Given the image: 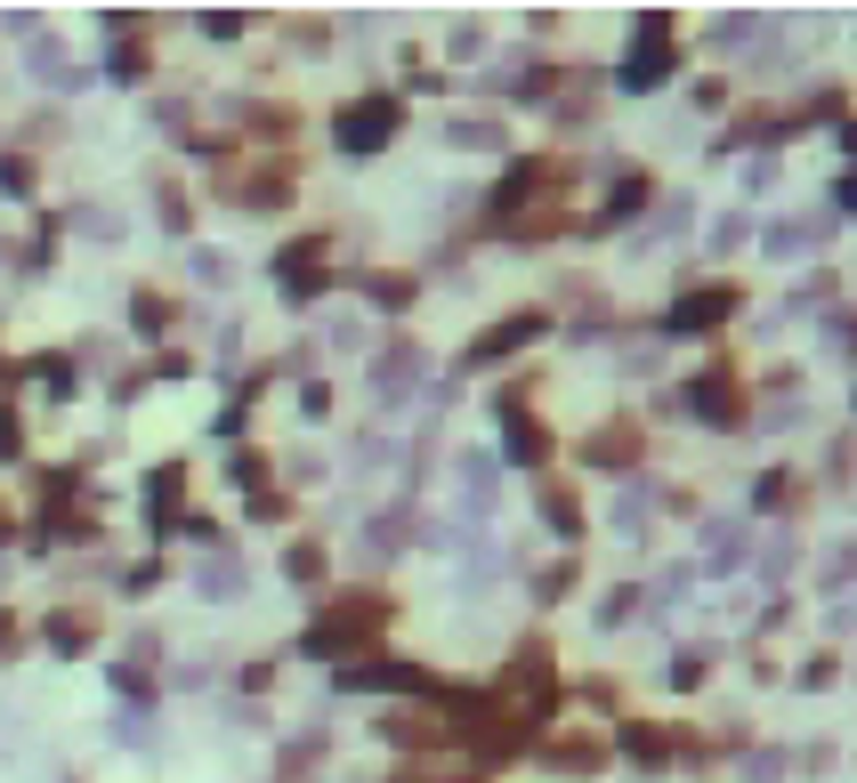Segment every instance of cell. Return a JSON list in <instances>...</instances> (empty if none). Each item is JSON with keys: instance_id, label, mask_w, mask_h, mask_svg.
I'll return each instance as SVG.
<instances>
[{"instance_id": "obj_16", "label": "cell", "mask_w": 857, "mask_h": 783, "mask_svg": "<svg viewBox=\"0 0 857 783\" xmlns=\"http://www.w3.org/2000/svg\"><path fill=\"white\" fill-rule=\"evenodd\" d=\"M535 518H542V533H550V542H566V549H575L583 542V533H590V518H583V493L575 485H535Z\"/></svg>"}, {"instance_id": "obj_10", "label": "cell", "mask_w": 857, "mask_h": 783, "mask_svg": "<svg viewBox=\"0 0 857 783\" xmlns=\"http://www.w3.org/2000/svg\"><path fill=\"white\" fill-rule=\"evenodd\" d=\"M744 558H752V525L744 518H704L696 525V558H688V566H696V582H728Z\"/></svg>"}, {"instance_id": "obj_40", "label": "cell", "mask_w": 857, "mask_h": 783, "mask_svg": "<svg viewBox=\"0 0 857 783\" xmlns=\"http://www.w3.org/2000/svg\"><path fill=\"white\" fill-rule=\"evenodd\" d=\"M292 412H300V420H332V380H300V396H292Z\"/></svg>"}, {"instance_id": "obj_42", "label": "cell", "mask_w": 857, "mask_h": 783, "mask_svg": "<svg viewBox=\"0 0 857 783\" xmlns=\"http://www.w3.org/2000/svg\"><path fill=\"white\" fill-rule=\"evenodd\" d=\"M818 347H825L833 364H849V307H833V316L818 323Z\"/></svg>"}, {"instance_id": "obj_1", "label": "cell", "mask_w": 857, "mask_h": 783, "mask_svg": "<svg viewBox=\"0 0 857 783\" xmlns=\"http://www.w3.org/2000/svg\"><path fill=\"white\" fill-rule=\"evenodd\" d=\"M389 614H397L389 590H324V614L300 630V654L308 663H349V654H364L389 630Z\"/></svg>"}, {"instance_id": "obj_47", "label": "cell", "mask_w": 857, "mask_h": 783, "mask_svg": "<svg viewBox=\"0 0 857 783\" xmlns=\"http://www.w3.org/2000/svg\"><path fill=\"white\" fill-rule=\"evenodd\" d=\"M16 452H25V428H16V404L0 396V461H16Z\"/></svg>"}, {"instance_id": "obj_32", "label": "cell", "mask_w": 857, "mask_h": 783, "mask_svg": "<svg viewBox=\"0 0 857 783\" xmlns=\"http://www.w3.org/2000/svg\"><path fill=\"white\" fill-rule=\"evenodd\" d=\"M106 73H121V90H138V81L154 73V49H146V40H114V49H106Z\"/></svg>"}, {"instance_id": "obj_20", "label": "cell", "mask_w": 857, "mask_h": 783, "mask_svg": "<svg viewBox=\"0 0 857 783\" xmlns=\"http://www.w3.org/2000/svg\"><path fill=\"white\" fill-rule=\"evenodd\" d=\"M364 307H380V316H404V307L421 299V275H404V266H373V275H356Z\"/></svg>"}, {"instance_id": "obj_33", "label": "cell", "mask_w": 857, "mask_h": 783, "mask_svg": "<svg viewBox=\"0 0 857 783\" xmlns=\"http://www.w3.org/2000/svg\"><path fill=\"white\" fill-rule=\"evenodd\" d=\"M793 687H801V695H825V687H842V646H825V654H801Z\"/></svg>"}, {"instance_id": "obj_11", "label": "cell", "mask_w": 857, "mask_h": 783, "mask_svg": "<svg viewBox=\"0 0 857 783\" xmlns=\"http://www.w3.org/2000/svg\"><path fill=\"white\" fill-rule=\"evenodd\" d=\"M349 549H356V566H389V558H404V549H413V509H404V501H389V509H364Z\"/></svg>"}, {"instance_id": "obj_37", "label": "cell", "mask_w": 857, "mask_h": 783, "mask_svg": "<svg viewBox=\"0 0 857 783\" xmlns=\"http://www.w3.org/2000/svg\"><path fill=\"white\" fill-rule=\"evenodd\" d=\"M785 768H793V751H777V744H761V751H752V759H744L737 775H744V783H785Z\"/></svg>"}, {"instance_id": "obj_43", "label": "cell", "mask_w": 857, "mask_h": 783, "mask_svg": "<svg viewBox=\"0 0 857 783\" xmlns=\"http://www.w3.org/2000/svg\"><path fill=\"white\" fill-rule=\"evenodd\" d=\"M485 40H494V33H485V25H445V57H478Z\"/></svg>"}, {"instance_id": "obj_24", "label": "cell", "mask_w": 857, "mask_h": 783, "mask_svg": "<svg viewBox=\"0 0 857 783\" xmlns=\"http://www.w3.org/2000/svg\"><path fill=\"white\" fill-rule=\"evenodd\" d=\"M154 226L171 242H187L195 235V202H187V187H171V178H154Z\"/></svg>"}, {"instance_id": "obj_49", "label": "cell", "mask_w": 857, "mask_h": 783, "mask_svg": "<svg viewBox=\"0 0 857 783\" xmlns=\"http://www.w3.org/2000/svg\"><path fill=\"white\" fill-rule=\"evenodd\" d=\"M275 518H292V501H283V493H259V501H251V525H275Z\"/></svg>"}, {"instance_id": "obj_18", "label": "cell", "mask_w": 857, "mask_h": 783, "mask_svg": "<svg viewBox=\"0 0 857 783\" xmlns=\"http://www.w3.org/2000/svg\"><path fill=\"white\" fill-rule=\"evenodd\" d=\"M688 226H696V194H656V218H639L631 251H664V242H680Z\"/></svg>"}, {"instance_id": "obj_52", "label": "cell", "mask_w": 857, "mask_h": 783, "mask_svg": "<svg viewBox=\"0 0 857 783\" xmlns=\"http://www.w3.org/2000/svg\"><path fill=\"white\" fill-rule=\"evenodd\" d=\"M0 33H16V40H33V33H40V16H33V9H9V16H0Z\"/></svg>"}, {"instance_id": "obj_15", "label": "cell", "mask_w": 857, "mask_h": 783, "mask_svg": "<svg viewBox=\"0 0 857 783\" xmlns=\"http://www.w3.org/2000/svg\"><path fill=\"white\" fill-rule=\"evenodd\" d=\"M178 501H187V461H154L146 468V533H154V542H171Z\"/></svg>"}, {"instance_id": "obj_9", "label": "cell", "mask_w": 857, "mask_h": 783, "mask_svg": "<svg viewBox=\"0 0 857 783\" xmlns=\"http://www.w3.org/2000/svg\"><path fill=\"white\" fill-rule=\"evenodd\" d=\"M647 211H656V178L631 162V170L607 178V194H599V211L583 218V235H623V226H639Z\"/></svg>"}, {"instance_id": "obj_26", "label": "cell", "mask_w": 857, "mask_h": 783, "mask_svg": "<svg viewBox=\"0 0 857 783\" xmlns=\"http://www.w3.org/2000/svg\"><path fill=\"white\" fill-rule=\"evenodd\" d=\"M171 323H178V307H171V299H162V292H154V283H146V292H130V332H138V340H146V347H154L162 332H171Z\"/></svg>"}, {"instance_id": "obj_5", "label": "cell", "mask_w": 857, "mask_h": 783, "mask_svg": "<svg viewBox=\"0 0 857 783\" xmlns=\"http://www.w3.org/2000/svg\"><path fill=\"white\" fill-rule=\"evenodd\" d=\"M340 695H437V671H421L413 654L364 646V654L340 663Z\"/></svg>"}, {"instance_id": "obj_25", "label": "cell", "mask_w": 857, "mask_h": 783, "mask_svg": "<svg viewBox=\"0 0 857 783\" xmlns=\"http://www.w3.org/2000/svg\"><path fill=\"white\" fill-rule=\"evenodd\" d=\"M316 340L332 347V356H364V347H373V332H364V316H356V307H332V316L316 323Z\"/></svg>"}, {"instance_id": "obj_29", "label": "cell", "mask_w": 857, "mask_h": 783, "mask_svg": "<svg viewBox=\"0 0 857 783\" xmlns=\"http://www.w3.org/2000/svg\"><path fill=\"white\" fill-rule=\"evenodd\" d=\"M583 590V566L575 558H559V566H542L535 582H526V597H535V606H566V597Z\"/></svg>"}, {"instance_id": "obj_6", "label": "cell", "mask_w": 857, "mask_h": 783, "mask_svg": "<svg viewBox=\"0 0 857 783\" xmlns=\"http://www.w3.org/2000/svg\"><path fill=\"white\" fill-rule=\"evenodd\" d=\"M485 412H494V437H502L494 461H502V468H526V477H542V461H550V428L526 412V396H518V388H494V404H485Z\"/></svg>"}, {"instance_id": "obj_38", "label": "cell", "mask_w": 857, "mask_h": 783, "mask_svg": "<svg viewBox=\"0 0 857 783\" xmlns=\"http://www.w3.org/2000/svg\"><path fill=\"white\" fill-rule=\"evenodd\" d=\"M243 33H251V16H243V9H202V40L227 49V40H243Z\"/></svg>"}, {"instance_id": "obj_45", "label": "cell", "mask_w": 857, "mask_h": 783, "mask_svg": "<svg viewBox=\"0 0 857 783\" xmlns=\"http://www.w3.org/2000/svg\"><path fill=\"white\" fill-rule=\"evenodd\" d=\"M825 485H833V493H842V485H849V428H842V437H833V444H825Z\"/></svg>"}, {"instance_id": "obj_3", "label": "cell", "mask_w": 857, "mask_h": 783, "mask_svg": "<svg viewBox=\"0 0 857 783\" xmlns=\"http://www.w3.org/2000/svg\"><path fill=\"white\" fill-rule=\"evenodd\" d=\"M671 73H680V33H671L664 9H647L639 25H631V49H623V66H615V90L623 97H656Z\"/></svg>"}, {"instance_id": "obj_53", "label": "cell", "mask_w": 857, "mask_h": 783, "mask_svg": "<svg viewBox=\"0 0 857 783\" xmlns=\"http://www.w3.org/2000/svg\"><path fill=\"white\" fill-rule=\"evenodd\" d=\"M9 533H16V518H9V501H0V542H9Z\"/></svg>"}, {"instance_id": "obj_46", "label": "cell", "mask_w": 857, "mask_h": 783, "mask_svg": "<svg viewBox=\"0 0 857 783\" xmlns=\"http://www.w3.org/2000/svg\"><path fill=\"white\" fill-rule=\"evenodd\" d=\"M16 646H25V614L0 606V663H16Z\"/></svg>"}, {"instance_id": "obj_31", "label": "cell", "mask_w": 857, "mask_h": 783, "mask_svg": "<svg viewBox=\"0 0 857 783\" xmlns=\"http://www.w3.org/2000/svg\"><path fill=\"white\" fill-rule=\"evenodd\" d=\"M639 614H647V597H639V582H615V590L599 597V630H631V622H639Z\"/></svg>"}, {"instance_id": "obj_39", "label": "cell", "mask_w": 857, "mask_h": 783, "mask_svg": "<svg viewBox=\"0 0 857 783\" xmlns=\"http://www.w3.org/2000/svg\"><path fill=\"white\" fill-rule=\"evenodd\" d=\"M752 226H761V218H752V211H737V218H720V226H712V259L744 251V242H752Z\"/></svg>"}, {"instance_id": "obj_23", "label": "cell", "mask_w": 857, "mask_h": 783, "mask_svg": "<svg viewBox=\"0 0 857 783\" xmlns=\"http://www.w3.org/2000/svg\"><path fill=\"white\" fill-rule=\"evenodd\" d=\"M283 582H292V590H324V582H332V549H324V542H292V549H283Z\"/></svg>"}, {"instance_id": "obj_2", "label": "cell", "mask_w": 857, "mask_h": 783, "mask_svg": "<svg viewBox=\"0 0 857 783\" xmlns=\"http://www.w3.org/2000/svg\"><path fill=\"white\" fill-rule=\"evenodd\" d=\"M397 130H404V97L389 90V81H373L364 97H349V106L332 114V146L349 154V162L389 154V146H397Z\"/></svg>"}, {"instance_id": "obj_21", "label": "cell", "mask_w": 857, "mask_h": 783, "mask_svg": "<svg viewBox=\"0 0 857 783\" xmlns=\"http://www.w3.org/2000/svg\"><path fill=\"white\" fill-rule=\"evenodd\" d=\"M445 146L454 154H509V130H502V114H454L445 121Z\"/></svg>"}, {"instance_id": "obj_28", "label": "cell", "mask_w": 857, "mask_h": 783, "mask_svg": "<svg viewBox=\"0 0 857 783\" xmlns=\"http://www.w3.org/2000/svg\"><path fill=\"white\" fill-rule=\"evenodd\" d=\"M704 678H712V646H671V654H664V687L696 695Z\"/></svg>"}, {"instance_id": "obj_44", "label": "cell", "mask_w": 857, "mask_h": 783, "mask_svg": "<svg viewBox=\"0 0 857 783\" xmlns=\"http://www.w3.org/2000/svg\"><path fill=\"white\" fill-rule=\"evenodd\" d=\"M235 687H243V695H268V687H275V654H259V663H243V671H235Z\"/></svg>"}, {"instance_id": "obj_17", "label": "cell", "mask_w": 857, "mask_h": 783, "mask_svg": "<svg viewBox=\"0 0 857 783\" xmlns=\"http://www.w3.org/2000/svg\"><path fill=\"white\" fill-rule=\"evenodd\" d=\"M40 638L57 646V663H81L97 646V606H49L40 614Z\"/></svg>"}, {"instance_id": "obj_14", "label": "cell", "mask_w": 857, "mask_h": 783, "mask_svg": "<svg viewBox=\"0 0 857 783\" xmlns=\"http://www.w3.org/2000/svg\"><path fill=\"white\" fill-rule=\"evenodd\" d=\"M195 597L202 606H243V597H251V573H243V558L235 549H211V558H195Z\"/></svg>"}, {"instance_id": "obj_27", "label": "cell", "mask_w": 857, "mask_h": 783, "mask_svg": "<svg viewBox=\"0 0 857 783\" xmlns=\"http://www.w3.org/2000/svg\"><path fill=\"white\" fill-rule=\"evenodd\" d=\"M66 226H73V235H90V242H121V235H130V218L106 211V202H73Z\"/></svg>"}, {"instance_id": "obj_36", "label": "cell", "mask_w": 857, "mask_h": 783, "mask_svg": "<svg viewBox=\"0 0 857 783\" xmlns=\"http://www.w3.org/2000/svg\"><path fill=\"white\" fill-rule=\"evenodd\" d=\"M324 477H332V461H324V452H283V485H300V493H316Z\"/></svg>"}, {"instance_id": "obj_12", "label": "cell", "mask_w": 857, "mask_h": 783, "mask_svg": "<svg viewBox=\"0 0 857 783\" xmlns=\"http://www.w3.org/2000/svg\"><path fill=\"white\" fill-rule=\"evenodd\" d=\"M583 461L607 468V477H647V437H639V420H623V412H615V420L583 444Z\"/></svg>"}, {"instance_id": "obj_34", "label": "cell", "mask_w": 857, "mask_h": 783, "mask_svg": "<svg viewBox=\"0 0 857 783\" xmlns=\"http://www.w3.org/2000/svg\"><path fill=\"white\" fill-rule=\"evenodd\" d=\"M146 727H154L146 711H130V703H121V711L106 719V744H114V751H154V735H146Z\"/></svg>"}, {"instance_id": "obj_41", "label": "cell", "mask_w": 857, "mask_h": 783, "mask_svg": "<svg viewBox=\"0 0 857 783\" xmlns=\"http://www.w3.org/2000/svg\"><path fill=\"white\" fill-rule=\"evenodd\" d=\"M389 461H397V444H389V437H356V452H349V468H356V477H380Z\"/></svg>"}, {"instance_id": "obj_30", "label": "cell", "mask_w": 857, "mask_h": 783, "mask_svg": "<svg viewBox=\"0 0 857 783\" xmlns=\"http://www.w3.org/2000/svg\"><path fill=\"white\" fill-rule=\"evenodd\" d=\"M219 477H227L235 493H251V501H259V493H268V452H251V444H235V452H227V461H219Z\"/></svg>"}, {"instance_id": "obj_8", "label": "cell", "mask_w": 857, "mask_h": 783, "mask_svg": "<svg viewBox=\"0 0 857 783\" xmlns=\"http://www.w3.org/2000/svg\"><path fill=\"white\" fill-rule=\"evenodd\" d=\"M559 332V316L550 307H518V316H502V323H485L478 340L461 347V372H485V364H509V356H526L535 340Z\"/></svg>"}, {"instance_id": "obj_35", "label": "cell", "mask_w": 857, "mask_h": 783, "mask_svg": "<svg viewBox=\"0 0 857 783\" xmlns=\"http://www.w3.org/2000/svg\"><path fill=\"white\" fill-rule=\"evenodd\" d=\"M187 266H195V283H202V292H227V283H235V259L219 251V242H195V251H187Z\"/></svg>"}, {"instance_id": "obj_4", "label": "cell", "mask_w": 857, "mask_h": 783, "mask_svg": "<svg viewBox=\"0 0 857 783\" xmlns=\"http://www.w3.org/2000/svg\"><path fill=\"white\" fill-rule=\"evenodd\" d=\"M744 404H752V388L737 380V364H728V356L671 388V412H688L696 428H744Z\"/></svg>"}, {"instance_id": "obj_7", "label": "cell", "mask_w": 857, "mask_h": 783, "mask_svg": "<svg viewBox=\"0 0 857 783\" xmlns=\"http://www.w3.org/2000/svg\"><path fill=\"white\" fill-rule=\"evenodd\" d=\"M737 307H744V283H680V299L664 307L656 332L664 340H696V332H720Z\"/></svg>"}, {"instance_id": "obj_51", "label": "cell", "mask_w": 857, "mask_h": 783, "mask_svg": "<svg viewBox=\"0 0 857 783\" xmlns=\"http://www.w3.org/2000/svg\"><path fill=\"white\" fill-rule=\"evenodd\" d=\"M121 590H130V597H146V590H162V566H130V573H121Z\"/></svg>"}, {"instance_id": "obj_13", "label": "cell", "mask_w": 857, "mask_h": 783, "mask_svg": "<svg viewBox=\"0 0 857 783\" xmlns=\"http://www.w3.org/2000/svg\"><path fill=\"white\" fill-rule=\"evenodd\" d=\"M615 751L631 759V768H647V775H664V768H671V759H680L688 744H680V735H664V727H656V719H615Z\"/></svg>"}, {"instance_id": "obj_48", "label": "cell", "mask_w": 857, "mask_h": 783, "mask_svg": "<svg viewBox=\"0 0 857 783\" xmlns=\"http://www.w3.org/2000/svg\"><path fill=\"white\" fill-rule=\"evenodd\" d=\"M615 364H623V372H631V380H647V372H656V364H664V347H623V356H615Z\"/></svg>"}, {"instance_id": "obj_19", "label": "cell", "mask_w": 857, "mask_h": 783, "mask_svg": "<svg viewBox=\"0 0 857 783\" xmlns=\"http://www.w3.org/2000/svg\"><path fill=\"white\" fill-rule=\"evenodd\" d=\"M647 509H656V477H631L615 501H607V533H615V542H647Z\"/></svg>"}, {"instance_id": "obj_50", "label": "cell", "mask_w": 857, "mask_h": 783, "mask_svg": "<svg viewBox=\"0 0 857 783\" xmlns=\"http://www.w3.org/2000/svg\"><path fill=\"white\" fill-rule=\"evenodd\" d=\"M688 97H696V114H720V106H728V81H696Z\"/></svg>"}, {"instance_id": "obj_22", "label": "cell", "mask_w": 857, "mask_h": 783, "mask_svg": "<svg viewBox=\"0 0 857 783\" xmlns=\"http://www.w3.org/2000/svg\"><path fill=\"white\" fill-rule=\"evenodd\" d=\"M785 501H801V477H793L785 461H777V468H761V477H752V493H744V509H752V518H777Z\"/></svg>"}]
</instances>
